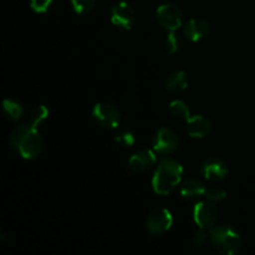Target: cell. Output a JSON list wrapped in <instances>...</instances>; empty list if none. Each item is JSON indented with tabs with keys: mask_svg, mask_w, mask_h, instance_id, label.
<instances>
[{
	"mask_svg": "<svg viewBox=\"0 0 255 255\" xmlns=\"http://www.w3.org/2000/svg\"><path fill=\"white\" fill-rule=\"evenodd\" d=\"M10 147L19 157L24 159H34L41 154L44 141L32 125H21L12 129L10 133Z\"/></svg>",
	"mask_w": 255,
	"mask_h": 255,
	"instance_id": "cell-1",
	"label": "cell"
},
{
	"mask_svg": "<svg viewBox=\"0 0 255 255\" xmlns=\"http://www.w3.org/2000/svg\"><path fill=\"white\" fill-rule=\"evenodd\" d=\"M183 173V166L179 162L171 158L161 159L152 178L153 191L159 196H168L179 186Z\"/></svg>",
	"mask_w": 255,
	"mask_h": 255,
	"instance_id": "cell-2",
	"label": "cell"
},
{
	"mask_svg": "<svg viewBox=\"0 0 255 255\" xmlns=\"http://www.w3.org/2000/svg\"><path fill=\"white\" fill-rule=\"evenodd\" d=\"M211 243L217 253L234 255L242 249V237L236 228L231 226H218L211 229Z\"/></svg>",
	"mask_w": 255,
	"mask_h": 255,
	"instance_id": "cell-3",
	"label": "cell"
},
{
	"mask_svg": "<svg viewBox=\"0 0 255 255\" xmlns=\"http://www.w3.org/2000/svg\"><path fill=\"white\" fill-rule=\"evenodd\" d=\"M91 116L95 124L105 129L117 128L121 124V114L116 106L109 102H99L95 105Z\"/></svg>",
	"mask_w": 255,
	"mask_h": 255,
	"instance_id": "cell-4",
	"label": "cell"
},
{
	"mask_svg": "<svg viewBox=\"0 0 255 255\" xmlns=\"http://www.w3.org/2000/svg\"><path fill=\"white\" fill-rule=\"evenodd\" d=\"M173 224V216L168 209L157 207L149 212L146 226L152 236H162L171 229Z\"/></svg>",
	"mask_w": 255,
	"mask_h": 255,
	"instance_id": "cell-5",
	"label": "cell"
},
{
	"mask_svg": "<svg viewBox=\"0 0 255 255\" xmlns=\"http://www.w3.org/2000/svg\"><path fill=\"white\" fill-rule=\"evenodd\" d=\"M158 22L168 31H176L183 24V12L174 2H166L157 9Z\"/></svg>",
	"mask_w": 255,
	"mask_h": 255,
	"instance_id": "cell-6",
	"label": "cell"
},
{
	"mask_svg": "<svg viewBox=\"0 0 255 255\" xmlns=\"http://www.w3.org/2000/svg\"><path fill=\"white\" fill-rule=\"evenodd\" d=\"M179 139L176 132L168 127H162L152 139V147L156 153L162 154V156H167V154H172L176 152L178 148Z\"/></svg>",
	"mask_w": 255,
	"mask_h": 255,
	"instance_id": "cell-7",
	"label": "cell"
},
{
	"mask_svg": "<svg viewBox=\"0 0 255 255\" xmlns=\"http://www.w3.org/2000/svg\"><path fill=\"white\" fill-rule=\"evenodd\" d=\"M111 21L120 30L128 31L136 22V11L126 1H120L111 7Z\"/></svg>",
	"mask_w": 255,
	"mask_h": 255,
	"instance_id": "cell-8",
	"label": "cell"
},
{
	"mask_svg": "<svg viewBox=\"0 0 255 255\" xmlns=\"http://www.w3.org/2000/svg\"><path fill=\"white\" fill-rule=\"evenodd\" d=\"M193 218L199 228L212 229L218 221V209L209 201L199 202L194 207Z\"/></svg>",
	"mask_w": 255,
	"mask_h": 255,
	"instance_id": "cell-9",
	"label": "cell"
},
{
	"mask_svg": "<svg viewBox=\"0 0 255 255\" xmlns=\"http://www.w3.org/2000/svg\"><path fill=\"white\" fill-rule=\"evenodd\" d=\"M228 166L226 162L221 158H212L206 159L201 166V174L206 181L209 182H221L228 174Z\"/></svg>",
	"mask_w": 255,
	"mask_h": 255,
	"instance_id": "cell-10",
	"label": "cell"
},
{
	"mask_svg": "<svg viewBox=\"0 0 255 255\" xmlns=\"http://www.w3.org/2000/svg\"><path fill=\"white\" fill-rule=\"evenodd\" d=\"M156 163V152L152 149H142V151L136 152L128 161L129 168L136 173H143V172L149 171Z\"/></svg>",
	"mask_w": 255,
	"mask_h": 255,
	"instance_id": "cell-11",
	"label": "cell"
},
{
	"mask_svg": "<svg viewBox=\"0 0 255 255\" xmlns=\"http://www.w3.org/2000/svg\"><path fill=\"white\" fill-rule=\"evenodd\" d=\"M209 31H211V27L208 22L199 17L191 19L184 26V36L192 42H198L206 39L209 35Z\"/></svg>",
	"mask_w": 255,
	"mask_h": 255,
	"instance_id": "cell-12",
	"label": "cell"
},
{
	"mask_svg": "<svg viewBox=\"0 0 255 255\" xmlns=\"http://www.w3.org/2000/svg\"><path fill=\"white\" fill-rule=\"evenodd\" d=\"M187 131L193 138H204L211 133L212 122L202 115H196L187 121Z\"/></svg>",
	"mask_w": 255,
	"mask_h": 255,
	"instance_id": "cell-13",
	"label": "cell"
},
{
	"mask_svg": "<svg viewBox=\"0 0 255 255\" xmlns=\"http://www.w3.org/2000/svg\"><path fill=\"white\" fill-rule=\"evenodd\" d=\"M206 187L198 179H188L181 187V196L187 201H196L206 194Z\"/></svg>",
	"mask_w": 255,
	"mask_h": 255,
	"instance_id": "cell-14",
	"label": "cell"
},
{
	"mask_svg": "<svg viewBox=\"0 0 255 255\" xmlns=\"http://www.w3.org/2000/svg\"><path fill=\"white\" fill-rule=\"evenodd\" d=\"M164 86L169 92H182L188 87V76L184 71L178 70V71L172 72L166 79Z\"/></svg>",
	"mask_w": 255,
	"mask_h": 255,
	"instance_id": "cell-15",
	"label": "cell"
},
{
	"mask_svg": "<svg viewBox=\"0 0 255 255\" xmlns=\"http://www.w3.org/2000/svg\"><path fill=\"white\" fill-rule=\"evenodd\" d=\"M2 110H4V114L12 121H19L25 114L24 106H22L21 102L12 99H6L2 101Z\"/></svg>",
	"mask_w": 255,
	"mask_h": 255,
	"instance_id": "cell-16",
	"label": "cell"
},
{
	"mask_svg": "<svg viewBox=\"0 0 255 255\" xmlns=\"http://www.w3.org/2000/svg\"><path fill=\"white\" fill-rule=\"evenodd\" d=\"M169 111H171L172 116L179 121H188L191 119V110H189L188 105L182 100H174L169 104Z\"/></svg>",
	"mask_w": 255,
	"mask_h": 255,
	"instance_id": "cell-17",
	"label": "cell"
},
{
	"mask_svg": "<svg viewBox=\"0 0 255 255\" xmlns=\"http://www.w3.org/2000/svg\"><path fill=\"white\" fill-rule=\"evenodd\" d=\"M49 114V109L45 105H36V106H34L30 110L29 115H27V121L34 127H37L46 121Z\"/></svg>",
	"mask_w": 255,
	"mask_h": 255,
	"instance_id": "cell-18",
	"label": "cell"
},
{
	"mask_svg": "<svg viewBox=\"0 0 255 255\" xmlns=\"http://www.w3.org/2000/svg\"><path fill=\"white\" fill-rule=\"evenodd\" d=\"M182 44H183V41L176 31H169L166 36V40H164V46L169 54H176L177 51H179Z\"/></svg>",
	"mask_w": 255,
	"mask_h": 255,
	"instance_id": "cell-19",
	"label": "cell"
},
{
	"mask_svg": "<svg viewBox=\"0 0 255 255\" xmlns=\"http://www.w3.org/2000/svg\"><path fill=\"white\" fill-rule=\"evenodd\" d=\"M72 5V9L76 14H87L92 11L96 5V0H70Z\"/></svg>",
	"mask_w": 255,
	"mask_h": 255,
	"instance_id": "cell-20",
	"label": "cell"
},
{
	"mask_svg": "<svg viewBox=\"0 0 255 255\" xmlns=\"http://www.w3.org/2000/svg\"><path fill=\"white\" fill-rule=\"evenodd\" d=\"M204 197L212 203H218V202L224 201L227 198V192L222 187H209L206 189Z\"/></svg>",
	"mask_w": 255,
	"mask_h": 255,
	"instance_id": "cell-21",
	"label": "cell"
},
{
	"mask_svg": "<svg viewBox=\"0 0 255 255\" xmlns=\"http://www.w3.org/2000/svg\"><path fill=\"white\" fill-rule=\"evenodd\" d=\"M115 141L119 144L124 147H129L133 146L134 142H136V137H134L133 132L128 131V129H122L119 133L115 136Z\"/></svg>",
	"mask_w": 255,
	"mask_h": 255,
	"instance_id": "cell-22",
	"label": "cell"
},
{
	"mask_svg": "<svg viewBox=\"0 0 255 255\" xmlns=\"http://www.w3.org/2000/svg\"><path fill=\"white\" fill-rule=\"evenodd\" d=\"M55 0H30V6L37 14H44L51 9Z\"/></svg>",
	"mask_w": 255,
	"mask_h": 255,
	"instance_id": "cell-23",
	"label": "cell"
},
{
	"mask_svg": "<svg viewBox=\"0 0 255 255\" xmlns=\"http://www.w3.org/2000/svg\"><path fill=\"white\" fill-rule=\"evenodd\" d=\"M209 229L201 228L193 237V244L196 247H204L208 241H211V232L208 233Z\"/></svg>",
	"mask_w": 255,
	"mask_h": 255,
	"instance_id": "cell-24",
	"label": "cell"
}]
</instances>
